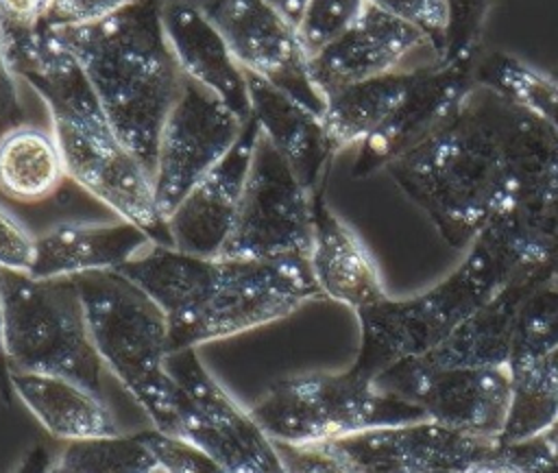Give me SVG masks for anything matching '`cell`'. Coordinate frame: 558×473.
<instances>
[{"label": "cell", "instance_id": "1", "mask_svg": "<svg viewBox=\"0 0 558 473\" xmlns=\"http://www.w3.org/2000/svg\"><path fill=\"white\" fill-rule=\"evenodd\" d=\"M386 170L447 244L464 248L514 203L558 198V133L477 83L432 135Z\"/></svg>", "mask_w": 558, "mask_h": 473}, {"label": "cell", "instance_id": "2", "mask_svg": "<svg viewBox=\"0 0 558 473\" xmlns=\"http://www.w3.org/2000/svg\"><path fill=\"white\" fill-rule=\"evenodd\" d=\"M163 0H140L89 24H50L78 61L109 126L150 172L166 116L183 85L161 26Z\"/></svg>", "mask_w": 558, "mask_h": 473}, {"label": "cell", "instance_id": "3", "mask_svg": "<svg viewBox=\"0 0 558 473\" xmlns=\"http://www.w3.org/2000/svg\"><path fill=\"white\" fill-rule=\"evenodd\" d=\"M519 270L508 248L484 229L462 264L436 286L355 312L360 349L351 371L375 379L405 360L427 355Z\"/></svg>", "mask_w": 558, "mask_h": 473}, {"label": "cell", "instance_id": "4", "mask_svg": "<svg viewBox=\"0 0 558 473\" xmlns=\"http://www.w3.org/2000/svg\"><path fill=\"white\" fill-rule=\"evenodd\" d=\"M72 279L105 371L137 401L155 429L177 436L183 392L168 368L172 349L163 310L118 270Z\"/></svg>", "mask_w": 558, "mask_h": 473}, {"label": "cell", "instance_id": "5", "mask_svg": "<svg viewBox=\"0 0 558 473\" xmlns=\"http://www.w3.org/2000/svg\"><path fill=\"white\" fill-rule=\"evenodd\" d=\"M255 421L277 442L307 445L360 432L427 421V414L355 371L305 373L272 384L253 405Z\"/></svg>", "mask_w": 558, "mask_h": 473}, {"label": "cell", "instance_id": "6", "mask_svg": "<svg viewBox=\"0 0 558 473\" xmlns=\"http://www.w3.org/2000/svg\"><path fill=\"white\" fill-rule=\"evenodd\" d=\"M0 294L11 371L63 375L102 395L105 366L74 279H37L0 268Z\"/></svg>", "mask_w": 558, "mask_h": 473}, {"label": "cell", "instance_id": "7", "mask_svg": "<svg viewBox=\"0 0 558 473\" xmlns=\"http://www.w3.org/2000/svg\"><path fill=\"white\" fill-rule=\"evenodd\" d=\"M320 296L307 257H216L205 299L185 316L170 320V349L172 353L196 349L257 329Z\"/></svg>", "mask_w": 558, "mask_h": 473}, {"label": "cell", "instance_id": "8", "mask_svg": "<svg viewBox=\"0 0 558 473\" xmlns=\"http://www.w3.org/2000/svg\"><path fill=\"white\" fill-rule=\"evenodd\" d=\"M46 111L68 179L155 242L170 244L166 218L155 203L153 177L118 140L100 105Z\"/></svg>", "mask_w": 558, "mask_h": 473}, {"label": "cell", "instance_id": "9", "mask_svg": "<svg viewBox=\"0 0 558 473\" xmlns=\"http://www.w3.org/2000/svg\"><path fill=\"white\" fill-rule=\"evenodd\" d=\"M312 205L314 192L303 185L283 155L259 133L235 222L218 257H307L312 244Z\"/></svg>", "mask_w": 558, "mask_h": 473}, {"label": "cell", "instance_id": "10", "mask_svg": "<svg viewBox=\"0 0 558 473\" xmlns=\"http://www.w3.org/2000/svg\"><path fill=\"white\" fill-rule=\"evenodd\" d=\"M168 368L183 392L179 438L207 451L229 473H283L275 440L205 368L196 349L172 353Z\"/></svg>", "mask_w": 558, "mask_h": 473}, {"label": "cell", "instance_id": "11", "mask_svg": "<svg viewBox=\"0 0 558 473\" xmlns=\"http://www.w3.org/2000/svg\"><path fill=\"white\" fill-rule=\"evenodd\" d=\"M248 120L183 78L161 126L153 192L166 218L181 198L233 148Z\"/></svg>", "mask_w": 558, "mask_h": 473}, {"label": "cell", "instance_id": "12", "mask_svg": "<svg viewBox=\"0 0 558 473\" xmlns=\"http://www.w3.org/2000/svg\"><path fill=\"white\" fill-rule=\"evenodd\" d=\"M375 384L418 405L427 419L480 438L497 440L510 403V371L506 366L432 368L405 360Z\"/></svg>", "mask_w": 558, "mask_h": 473}, {"label": "cell", "instance_id": "13", "mask_svg": "<svg viewBox=\"0 0 558 473\" xmlns=\"http://www.w3.org/2000/svg\"><path fill=\"white\" fill-rule=\"evenodd\" d=\"M203 9L244 72L270 81L323 116L325 96L310 74V54L292 20L268 0H211Z\"/></svg>", "mask_w": 558, "mask_h": 473}, {"label": "cell", "instance_id": "14", "mask_svg": "<svg viewBox=\"0 0 558 473\" xmlns=\"http://www.w3.org/2000/svg\"><path fill=\"white\" fill-rule=\"evenodd\" d=\"M331 442L360 473H460L469 462L499 445L432 419L368 429Z\"/></svg>", "mask_w": 558, "mask_h": 473}, {"label": "cell", "instance_id": "15", "mask_svg": "<svg viewBox=\"0 0 558 473\" xmlns=\"http://www.w3.org/2000/svg\"><path fill=\"white\" fill-rule=\"evenodd\" d=\"M418 50L434 54L423 31L366 2L340 35L310 54V74L327 96L344 85L405 70L403 63Z\"/></svg>", "mask_w": 558, "mask_h": 473}, {"label": "cell", "instance_id": "16", "mask_svg": "<svg viewBox=\"0 0 558 473\" xmlns=\"http://www.w3.org/2000/svg\"><path fill=\"white\" fill-rule=\"evenodd\" d=\"M477 85L475 65H421L416 78L386 122L360 144L353 166L355 177L388 168L399 155L432 135Z\"/></svg>", "mask_w": 558, "mask_h": 473}, {"label": "cell", "instance_id": "17", "mask_svg": "<svg viewBox=\"0 0 558 473\" xmlns=\"http://www.w3.org/2000/svg\"><path fill=\"white\" fill-rule=\"evenodd\" d=\"M257 135L259 126L251 118L233 148L166 216L174 248L203 257L220 255L235 222Z\"/></svg>", "mask_w": 558, "mask_h": 473}, {"label": "cell", "instance_id": "18", "mask_svg": "<svg viewBox=\"0 0 558 473\" xmlns=\"http://www.w3.org/2000/svg\"><path fill=\"white\" fill-rule=\"evenodd\" d=\"M161 26L183 78L216 96L242 120H251L244 70L205 9L187 0H163Z\"/></svg>", "mask_w": 558, "mask_h": 473}, {"label": "cell", "instance_id": "19", "mask_svg": "<svg viewBox=\"0 0 558 473\" xmlns=\"http://www.w3.org/2000/svg\"><path fill=\"white\" fill-rule=\"evenodd\" d=\"M307 262L320 294L353 312L388 299L373 255L360 235L327 205L323 187L314 192Z\"/></svg>", "mask_w": 558, "mask_h": 473}, {"label": "cell", "instance_id": "20", "mask_svg": "<svg viewBox=\"0 0 558 473\" xmlns=\"http://www.w3.org/2000/svg\"><path fill=\"white\" fill-rule=\"evenodd\" d=\"M545 277L549 275L541 268H521L462 325H458L447 340L427 355L414 360L432 368H508L521 305L532 288Z\"/></svg>", "mask_w": 558, "mask_h": 473}, {"label": "cell", "instance_id": "21", "mask_svg": "<svg viewBox=\"0 0 558 473\" xmlns=\"http://www.w3.org/2000/svg\"><path fill=\"white\" fill-rule=\"evenodd\" d=\"M155 242L137 225L116 222H61L35 235L28 275L37 279H72L87 272L118 270Z\"/></svg>", "mask_w": 558, "mask_h": 473}, {"label": "cell", "instance_id": "22", "mask_svg": "<svg viewBox=\"0 0 558 473\" xmlns=\"http://www.w3.org/2000/svg\"><path fill=\"white\" fill-rule=\"evenodd\" d=\"M251 118L259 133L283 155L310 192L323 187L333 148L325 133L323 116L270 81L244 72Z\"/></svg>", "mask_w": 558, "mask_h": 473}, {"label": "cell", "instance_id": "23", "mask_svg": "<svg viewBox=\"0 0 558 473\" xmlns=\"http://www.w3.org/2000/svg\"><path fill=\"white\" fill-rule=\"evenodd\" d=\"M13 395L59 440H85L120 434L102 395L52 373L11 371Z\"/></svg>", "mask_w": 558, "mask_h": 473}, {"label": "cell", "instance_id": "24", "mask_svg": "<svg viewBox=\"0 0 558 473\" xmlns=\"http://www.w3.org/2000/svg\"><path fill=\"white\" fill-rule=\"evenodd\" d=\"M118 272L140 286L163 310L168 320H177L192 312L207 294L216 272V257L150 242L131 262L120 266Z\"/></svg>", "mask_w": 558, "mask_h": 473}, {"label": "cell", "instance_id": "25", "mask_svg": "<svg viewBox=\"0 0 558 473\" xmlns=\"http://www.w3.org/2000/svg\"><path fill=\"white\" fill-rule=\"evenodd\" d=\"M416 72L418 68H405L327 94L323 124L333 153L366 142L408 94Z\"/></svg>", "mask_w": 558, "mask_h": 473}, {"label": "cell", "instance_id": "26", "mask_svg": "<svg viewBox=\"0 0 558 473\" xmlns=\"http://www.w3.org/2000/svg\"><path fill=\"white\" fill-rule=\"evenodd\" d=\"M68 179L52 129L20 124L0 137V192L20 203L52 196Z\"/></svg>", "mask_w": 558, "mask_h": 473}, {"label": "cell", "instance_id": "27", "mask_svg": "<svg viewBox=\"0 0 558 473\" xmlns=\"http://www.w3.org/2000/svg\"><path fill=\"white\" fill-rule=\"evenodd\" d=\"M558 421V349L510 373V403L499 445L543 436Z\"/></svg>", "mask_w": 558, "mask_h": 473}, {"label": "cell", "instance_id": "28", "mask_svg": "<svg viewBox=\"0 0 558 473\" xmlns=\"http://www.w3.org/2000/svg\"><path fill=\"white\" fill-rule=\"evenodd\" d=\"M475 81L510 98L558 133V78L506 52H490L475 63Z\"/></svg>", "mask_w": 558, "mask_h": 473}, {"label": "cell", "instance_id": "29", "mask_svg": "<svg viewBox=\"0 0 558 473\" xmlns=\"http://www.w3.org/2000/svg\"><path fill=\"white\" fill-rule=\"evenodd\" d=\"M157 462L142 432L68 440L50 473H148Z\"/></svg>", "mask_w": 558, "mask_h": 473}, {"label": "cell", "instance_id": "30", "mask_svg": "<svg viewBox=\"0 0 558 473\" xmlns=\"http://www.w3.org/2000/svg\"><path fill=\"white\" fill-rule=\"evenodd\" d=\"M554 349H558V281L545 277L521 305L508 371H519Z\"/></svg>", "mask_w": 558, "mask_h": 473}, {"label": "cell", "instance_id": "31", "mask_svg": "<svg viewBox=\"0 0 558 473\" xmlns=\"http://www.w3.org/2000/svg\"><path fill=\"white\" fill-rule=\"evenodd\" d=\"M364 4L366 0H307L301 20L296 22L307 54H314L340 35L362 13Z\"/></svg>", "mask_w": 558, "mask_h": 473}, {"label": "cell", "instance_id": "32", "mask_svg": "<svg viewBox=\"0 0 558 473\" xmlns=\"http://www.w3.org/2000/svg\"><path fill=\"white\" fill-rule=\"evenodd\" d=\"M142 438L157 466L166 473H229L207 451L185 438L163 434L155 427L142 429Z\"/></svg>", "mask_w": 558, "mask_h": 473}, {"label": "cell", "instance_id": "33", "mask_svg": "<svg viewBox=\"0 0 558 473\" xmlns=\"http://www.w3.org/2000/svg\"><path fill=\"white\" fill-rule=\"evenodd\" d=\"M277 456L283 473H360L357 466L331 442H277Z\"/></svg>", "mask_w": 558, "mask_h": 473}, {"label": "cell", "instance_id": "34", "mask_svg": "<svg viewBox=\"0 0 558 473\" xmlns=\"http://www.w3.org/2000/svg\"><path fill=\"white\" fill-rule=\"evenodd\" d=\"M368 4L416 26L425 33L434 48V57L438 59L445 46L449 7L447 0H366Z\"/></svg>", "mask_w": 558, "mask_h": 473}, {"label": "cell", "instance_id": "35", "mask_svg": "<svg viewBox=\"0 0 558 473\" xmlns=\"http://www.w3.org/2000/svg\"><path fill=\"white\" fill-rule=\"evenodd\" d=\"M35 253V235L0 205V268L28 272Z\"/></svg>", "mask_w": 558, "mask_h": 473}, {"label": "cell", "instance_id": "36", "mask_svg": "<svg viewBox=\"0 0 558 473\" xmlns=\"http://www.w3.org/2000/svg\"><path fill=\"white\" fill-rule=\"evenodd\" d=\"M140 0H50L48 24H89L105 20Z\"/></svg>", "mask_w": 558, "mask_h": 473}, {"label": "cell", "instance_id": "37", "mask_svg": "<svg viewBox=\"0 0 558 473\" xmlns=\"http://www.w3.org/2000/svg\"><path fill=\"white\" fill-rule=\"evenodd\" d=\"M26 122L28 120L17 87V74L11 70L0 48V137Z\"/></svg>", "mask_w": 558, "mask_h": 473}, {"label": "cell", "instance_id": "38", "mask_svg": "<svg viewBox=\"0 0 558 473\" xmlns=\"http://www.w3.org/2000/svg\"><path fill=\"white\" fill-rule=\"evenodd\" d=\"M50 0H0V28H37Z\"/></svg>", "mask_w": 558, "mask_h": 473}, {"label": "cell", "instance_id": "39", "mask_svg": "<svg viewBox=\"0 0 558 473\" xmlns=\"http://www.w3.org/2000/svg\"><path fill=\"white\" fill-rule=\"evenodd\" d=\"M460 473H532L527 464L508 445H497L493 451L469 462Z\"/></svg>", "mask_w": 558, "mask_h": 473}, {"label": "cell", "instance_id": "40", "mask_svg": "<svg viewBox=\"0 0 558 473\" xmlns=\"http://www.w3.org/2000/svg\"><path fill=\"white\" fill-rule=\"evenodd\" d=\"M52 458L44 445H33L20 460L13 473H50Z\"/></svg>", "mask_w": 558, "mask_h": 473}, {"label": "cell", "instance_id": "41", "mask_svg": "<svg viewBox=\"0 0 558 473\" xmlns=\"http://www.w3.org/2000/svg\"><path fill=\"white\" fill-rule=\"evenodd\" d=\"M0 397L9 401L13 397V386H11V366L7 357V347H4V310H2V294H0Z\"/></svg>", "mask_w": 558, "mask_h": 473}, {"label": "cell", "instance_id": "42", "mask_svg": "<svg viewBox=\"0 0 558 473\" xmlns=\"http://www.w3.org/2000/svg\"><path fill=\"white\" fill-rule=\"evenodd\" d=\"M268 2L275 4L294 24L301 20V13H303V9L307 4V0H268Z\"/></svg>", "mask_w": 558, "mask_h": 473}, {"label": "cell", "instance_id": "43", "mask_svg": "<svg viewBox=\"0 0 558 473\" xmlns=\"http://www.w3.org/2000/svg\"><path fill=\"white\" fill-rule=\"evenodd\" d=\"M148 473H166V471H161V469H159V466H155V469H150V471H148Z\"/></svg>", "mask_w": 558, "mask_h": 473}, {"label": "cell", "instance_id": "44", "mask_svg": "<svg viewBox=\"0 0 558 473\" xmlns=\"http://www.w3.org/2000/svg\"><path fill=\"white\" fill-rule=\"evenodd\" d=\"M551 74H554V76H556V78H558V70H554V72H551Z\"/></svg>", "mask_w": 558, "mask_h": 473}]
</instances>
